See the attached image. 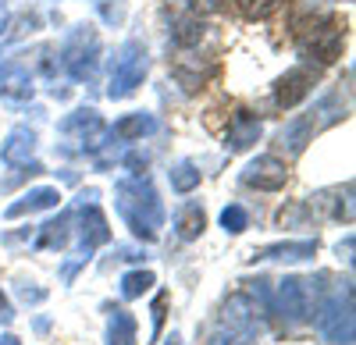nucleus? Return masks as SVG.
<instances>
[{
    "instance_id": "7",
    "label": "nucleus",
    "mask_w": 356,
    "mask_h": 345,
    "mask_svg": "<svg viewBox=\"0 0 356 345\" xmlns=\"http://www.w3.org/2000/svg\"><path fill=\"white\" fill-rule=\"evenodd\" d=\"M328 107H332V100L328 103H321L317 110H310V114H300V118H292L282 132H278V142H282V150H289V153H303L307 150V142L324 128V125H332L339 114H328Z\"/></svg>"
},
{
    "instance_id": "6",
    "label": "nucleus",
    "mask_w": 356,
    "mask_h": 345,
    "mask_svg": "<svg viewBox=\"0 0 356 345\" xmlns=\"http://www.w3.org/2000/svg\"><path fill=\"white\" fill-rule=\"evenodd\" d=\"M314 321H317V331L328 342H339V345L353 342V289H349V285L339 289L328 303L317 306Z\"/></svg>"
},
{
    "instance_id": "32",
    "label": "nucleus",
    "mask_w": 356,
    "mask_h": 345,
    "mask_svg": "<svg viewBox=\"0 0 356 345\" xmlns=\"http://www.w3.org/2000/svg\"><path fill=\"white\" fill-rule=\"evenodd\" d=\"M146 164H150V153H129L125 157V167H132V171H143Z\"/></svg>"
},
{
    "instance_id": "25",
    "label": "nucleus",
    "mask_w": 356,
    "mask_h": 345,
    "mask_svg": "<svg viewBox=\"0 0 356 345\" xmlns=\"http://www.w3.org/2000/svg\"><path fill=\"white\" fill-rule=\"evenodd\" d=\"M200 185V167L193 160H178L171 167V189L175 192H193Z\"/></svg>"
},
{
    "instance_id": "37",
    "label": "nucleus",
    "mask_w": 356,
    "mask_h": 345,
    "mask_svg": "<svg viewBox=\"0 0 356 345\" xmlns=\"http://www.w3.org/2000/svg\"><path fill=\"white\" fill-rule=\"evenodd\" d=\"M4 28H8V8L0 4V33H4Z\"/></svg>"
},
{
    "instance_id": "12",
    "label": "nucleus",
    "mask_w": 356,
    "mask_h": 345,
    "mask_svg": "<svg viewBox=\"0 0 356 345\" xmlns=\"http://www.w3.org/2000/svg\"><path fill=\"white\" fill-rule=\"evenodd\" d=\"M33 93H36V78H33V71H29L25 65L11 61V65L0 68V96L4 100L25 103V100H33Z\"/></svg>"
},
{
    "instance_id": "26",
    "label": "nucleus",
    "mask_w": 356,
    "mask_h": 345,
    "mask_svg": "<svg viewBox=\"0 0 356 345\" xmlns=\"http://www.w3.org/2000/svg\"><path fill=\"white\" fill-rule=\"evenodd\" d=\"M154 285H157L154 271H129V274L122 278V296H125V299H139L143 292H150Z\"/></svg>"
},
{
    "instance_id": "38",
    "label": "nucleus",
    "mask_w": 356,
    "mask_h": 345,
    "mask_svg": "<svg viewBox=\"0 0 356 345\" xmlns=\"http://www.w3.org/2000/svg\"><path fill=\"white\" fill-rule=\"evenodd\" d=\"M164 345H182V335H178V331H171V335H168V342H164Z\"/></svg>"
},
{
    "instance_id": "3",
    "label": "nucleus",
    "mask_w": 356,
    "mask_h": 345,
    "mask_svg": "<svg viewBox=\"0 0 356 345\" xmlns=\"http://www.w3.org/2000/svg\"><path fill=\"white\" fill-rule=\"evenodd\" d=\"M342 43H346L342 25L328 15L307 18L300 28H296V47H300V53L307 57V61H317V65H332L342 53Z\"/></svg>"
},
{
    "instance_id": "1",
    "label": "nucleus",
    "mask_w": 356,
    "mask_h": 345,
    "mask_svg": "<svg viewBox=\"0 0 356 345\" xmlns=\"http://www.w3.org/2000/svg\"><path fill=\"white\" fill-rule=\"evenodd\" d=\"M114 207L122 214V221L129 224V232L143 242H154L164 228V203L154 189V182L146 175L136 178H122L114 185Z\"/></svg>"
},
{
    "instance_id": "34",
    "label": "nucleus",
    "mask_w": 356,
    "mask_h": 345,
    "mask_svg": "<svg viewBox=\"0 0 356 345\" xmlns=\"http://www.w3.org/2000/svg\"><path fill=\"white\" fill-rule=\"evenodd\" d=\"M15 317V310H11V303H8V296L4 292H0V324H8Z\"/></svg>"
},
{
    "instance_id": "27",
    "label": "nucleus",
    "mask_w": 356,
    "mask_h": 345,
    "mask_svg": "<svg viewBox=\"0 0 356 345\" xmlns=\"http://www.w3.org/2000/svg\"><path fill=\"white\" fill-rule=\"evenodd\" d=\"M235 4H239V11H243L246 18L264 22V18H271V15L282 8V0H235Z\"/></svg>"
},
{
    "instance_id": "24",
    "label": "nucleus",
    "mask_w": 356,
    "mask_h": 345,
    "mask_svg": "<svg viewBox=\"0 0 356 345\" xmlns=\"http://www.w3.org/2000/svg\"><path fill=\"white\" fill-rule=\"evenodd\" d=\"M203 22L196 18V11L193 15H175V22H171V40L178 43V47H196L200 40H203Z\"/></svg>"
},
{
    "instance_id": "20",
    "label": "nucleus",
    "mask_w": 356,
    "mask_h": 345,
    "mask_svg": "<svg viewBox=\"0 0 356 345\" xmlns=\"http://www.w3.org/2000/svg\"><path fill=\"white\" fill-rule=\"evenodd\" d=\"M68 239H72V210H65V214H57L54 221L40 224L36 246H40V249H65Z\"/></svg>"
},
{
    "instance_id": "19",
    "label": "nucleus",
    "mask_w": 356,
    "mask_h": 345,
    "mask_svg": "<svg viewBox=\"0 0 356 345\" xmlns=\"http://www.w3.org/2000/svg\"><path fill=\"white\" fill-rule=\"evenodd\" d=\"M154 128H157V118H154V114L136 110V114H125V118H118L114 128H111V135H114V139H122V142H139V139L150 135Z\"/></svg>"
},
{
    "instance_id": "17",
    "label": "nucleus",
    "mask_w": 356,
    "mask_h": 345,
    "mask_svg": "<svg viewBox=\"0 0 356 345\" xmlns=\"http://www.w3.org/2000/svg\"><path fill=\"white\" fill-rule=\"evenodd\" d=\"M36 153V132L33 128H11L8 139H4V146H0V157H4V164H29Z\"/></svg>"
},
{
    "instance_id": "23",
    "label": "nucleus",
    "mask_w": 356,
    "mask_h": 345,
    "mask_svg": "<svg viewBox=\"0 0 356 345\" xmlns=\"http://www.w3.org/2000/svg\"><path fill=\"white\" fill-rule=\"evenodd\" d=\"M203 228H207V217H203V207L200 203H186L182 210L175 214V232L178 239H200L203 235Z\"/></svg>"
},
{
    "instance_id": "16",
    "label": "nucleus",
    "mask_w": 356,
    "mask_h": 345,
    "mask_svg": "<svg viewBox=\"0 0 356 345\" xmlns=\"http://www.w3.org/2000/svg\"><path fill=\"white\" fill-rule=\"evenodd\" d=\"M253 317H257V306L243 292L228 296L221 306V328L225 331H253Z\"/></svg>"
},
{
    "instance_id": "30",
    "label": "nucleus",
    "mask_w": 356,
    "mask_h": 345,
    "mask_svg": "<svg viewBox=\"0 0 356 345\" xmlns=\"http://www.w3.org/2000/svg\"><path fill=\"white\" fill-rule=\"evenodd\" d=\"M218 8H225V0H189V11H196V15H211Z\"/></svg>"
},
{
    "instance_id": "29",
    "label": "nucleus",
    "mask_w": 356,
    "mask_h": 345,
    "mask_svg": "<svg viewBox=\"0 0 356 345\" xmlns=\"http://www.w3.org/2000/svg\"><path fill=\"white\" fill-rule=\"evenodd\" d=\"M211 345H257L253 331H214L211 335Z\"/></svg>"
},
{
    "instance_id": "31",
    "label": "nucleus",
    "mask_w": 356,
    "mask_h": 345,
    "mask_svg": "<svg viewBox=\"0 0 356 345\" xmlns=\"http://www.w3.org/2000/svg\"><path fill=\"white\" fill-rule=\"evenodd\" d=\"M18 299L22 303H43L47 299V289H29V285H18Z\"/></svg>"
},
{
    "instance_id": "35",
    "label": "nucleus",
    "mask_w": 356,
    "mask_h": 345,
    "mask_svg": "<svg viewBox=\"0 0 356 345\" xmlns=\"http://www.w3.org/2000/svg\"><path fill=\"white\" fill-rule=\"evenodd\" d=\"M346 253V264H353V239H346V246H339V256Z\"/></svg>"
},
{
    "instance_id": "39",
    "label": "nucleus",
    "mask_w": 356,
    "mask_h": 345,
    "mask_svg": "<svg viewBox=\"0 0 356 345\" xmlns=\"http://www.w3.org/2000/svg\"><path fill=\"white\" fill-rule=\"evenodd\" d=\"M100 4H107V0H97V8H100ZM118 4H122V0H118Z\"/></svg>"
},
{
    "instance_id": "22",
    "label": "nucleus",
    "mask_w": 356,
    "mask_h": 345,
    "mask_svg": "<svg viewBox=\"0 0 356 345\" xmlns=\"http://www.w3.org/2000/svg\"><path fill=\"white\" fill-rule=\"evenodd\" d=\"M107 345H136V317L129 310H111V317H107Z\"/></svg>"
},
{
    "instance_id": "10",
    "label": "nucleus",
    "mask_w": 356,
    "mask_h": 345,
    "mask_svg": "<svg viewBox=\"0 0 356 345\" xmlns=\"http://www.w3.org/2000/svg\"><path fill=\"white\" fill-rule=\"evenodd\" d=\"M285 178H289V171H285V164H282L278 157H257V160H250L246 171H243V185L260 189V192L282 189Z\"/></svg>"
},
{
    "instance_id": "5",
    "label": "nucleus",
    "mask_w": 356,
    "mask_h": 345,
    "mask_svg": "<svg viewBox=\"0 0 356 345\" xmlns=\"http://www.w3.org/2000/svg\"><path fill=\"white\" fill-rule=\"evenodd\" d=\"M61 65L65 71L75 78V82H89L97 75V65H100V33L93 25H75L65 47H61Z\"/></svg>"
},
{
    "instance_id": "14",
    "label": "nucleus",
    "mask_w": 356,
    "mask_h": 345,
    "mask_svg": "<svg viewBox=\"0 0 356 345\" xmlns=\"http://www.w3.org/2000/svg\"><path fill=\"white\" fill-rule=\"evenodd\" d=\"M310 210L335 221H353V182H346V189H324L310 196Z\"/></svg>"
},
{
    "instance_id": "9",
    "label": "nucleus",
    "mask_w": 356,
    "mask_h": 345,
    "mask_svg": "<svg viewBox=\"0 0 356 345\" xmlns=\"http://www.w3.org/2000/svg\"><path fill=\"white\" fill-rule=\"evenodd\" d=\"M61 132L65 135H75V142H82V150H100L104 142L111 139V125L100 118L93 107H82L75 114L61 121Z\"/></svg>"
},
{
    "instance_id": "33",
    "label": "nucleus",
    "mask_w": 356,
    "mask_h": 345,
    "mask_svg": "<svg viewBox=\"0 0 356 345\" xmlns=\"http://www.w3.org/2000/svg\"><path fill=\"white\" fill-rule=\"evenodd\" d=\"M164 303H168V296H157V303H154V335H157L161 324H164Z\"/></svg>"
},
{
    "instance_id": "18",
    "label": "nucleus",
    "mask_w": 356,
    "mask_h": 345,
    "mask_svg": "<svg viewBox=\"0 0 356 345\" xmlns=\"http://www.w3.org/2000/svg\"><path fill=\"white\" fill-rule=\"evenodd\" d=\"M317 253V242H278V246H264L253 249L250 260H278V264H296V260H310Z\"/></svg>"
},
{
    "instance_id": "4",
    "label": "nucleus",
    "mask_w": 356,
    "mask_h": 345,
    "mask_svg": "<svg viewBox=\"0 0 356 345\" xmlns=\"http://www.w3.org/2000/svg\"><path fill=\"white\" fill-rule=\"evenodd\" d=\"M321 306V285L314 278H300V274H289L278 281L275 289V310L289 324H307L314 321V313Z\"/></svg>"
},
{
    "instance_id": "28",
    "label": "nucleus",
    "mask_w": 356,
    "mask_h": 345,
    "mask_svg": "<svg viewBox=\"0 0 356 345\" xmlns=\"http://www.w3.org/2000/svg\"><path fill=\"white\" fill-rule=\"evenodd\" d=\"M221 228H225V232L228 235H239V232H246V228H250V214L243 210V207H225L221 210Z\"/></svg>"
},
{
    "instance_id": "8",
    "label": "nucleus",
    "mask_w": 356,
    "mask_h": 345,
    "mask_svg": "<svg viewBox=\"0 0 356 345\" xmlns=\"http://www.w3.org/2000/svg\"><path fill=\"white\" fill-rule=\"evenodd\" d=\"M97 196H100L97 189H89V192L79 196V217H82V228H79V253H86V256L111 239L107 217H104L100 207H97Z\"/></svg>"
},
{
    "instance_id": "15",
    "label": "nucleus",
    "mask_w": 356,
    "mask_h": 345,
    "mask_svg": "<svg viewBox=\"0 0 356 345\" xmlns=\"http://www.w3.org/2000/svg\"><path fill=\"white\" fill-rule=\"evenodd\" d=\"M57 203H61V192L50 189V185H40V189H29V192H22V196L15 199V203L4 210V217H8V221H15V217L36 214V210H54Z\"/></svg>"
},
{
    "instance_id": "2",
    "label": "nucleus",
    "mask_w": 356,
    "mask_h": 345,
    "mask_svg": "<svg viewBox=\"0 0 356 345\" xmlns=\"http://www.w3.org/2000/svg\"><path fill=\"white\" fill-rule=\"evenodd\" d=\"M146 71H150V53L139 40H125L122 47L114 50V61H111V82H107V96L111 100H125L132 96Z\"/></svg>"
},
{
    "instance_id": "13",
    "label": "nucleus",
    "mask_w": 356,
    "mask_h": 345,
    "mask_svg": "<svg viewBox=\"0 0 356 345\" xmlns=\"http://www.w3.org/2000/svg\"><path fill=\"white\" fill-rule=\"evenodd\" d=\"M260 132H264L260 118H253L250 110H235V114H232V125H228V135H225V150H228V153L250 150L253 142L260 139Z\"/></svg>"
},
{
    "instance_id": "11",
    "label": "nucleus",
    "mask_w": 356,
    "mask_h": 345,
    "mask_svg": "<svg viewBox=\"0 0 356 345\" xmlns=\"http://www.w3.org/2000/svg\"><path fill=\"white\" fill-rule=\"evenodd\" d=\"M314 82H317V71H310V68H292V71H285L278 82H275V103L278 107H296V103H303L307 96H310V90H314Z\"/></svg>"
},
{
    "instance_id": "36",
    "label": "nucleus",
    "mask_w": 356,
    "mask_h": 345,
    "mask_svg": "<svg viewBox=\"0 0 356 345\" xmlns=\"http://www.w3.org/2000/svg\"><path fill=\"white\" fill-rule=\"evenodd\" d=\"M0 345H22V338H15V335H0Z\"/></svg>"
},
{
    "instance_id": "21",
    "label": "nucleus",
    "mask_w": 356,
    "mask_h": 345,
    "mask_svg": "<svg viewBox=\"0 0 356 345\" xmlns=\"http://www.w3.org/2000/svg\"><path fill=\"white\" fill-rule=\"evenodd\" d=\"M211 71H214V65L211 61L200 65V57H178V61H175V78L186 85V93L203 90V82L211 78Z\"/></svg>"
}]
</instances>
